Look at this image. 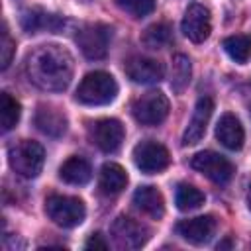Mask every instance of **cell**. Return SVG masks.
I'll return each mask as SVG.
<instances>
[{
  "label": "cell",
  "mask_w": 251,
  "mask_h": 251,
  "mask_svg": "<svg viewBox=\"0 0 251 251\" xmlns=\"http://www.w3.org/2000/svg\"><path fill=\"white\" fill-rule=\"evenodd\" d=\"M73 71V55L61 45H39L25 59L29 82L47 92L65 90L71 84Z\"/></svg>",
  "instance_id": "obj_1"
},
{
  "label": "cell",
  "mask_w": 251,
  "mask_h": 251,
  "mask_svg": "<svg viewBox=\"0 0 251 251\" xmlns=\"http://www.w3.org/2000/svg\"><path fill=\"white\" fill-rule=\"evenodd\" d=\"M76 100L86 106H104L118 96V82L110 73L94 71L82 76L76 88Z\"/></svg>",
  "instance_id": "obj_2"
},
{
  "label": "cell",
  "mask_w": 251,
  "mask_h": 251,
  "mask_svg": "<svg viewBox=\"0 0 251 251\" xmlns=\"http://www.w3.org/2000/svg\"><path fill=\"white\" fill-rule=\"evenodd\" d=\"M8 161L14 173L24 178H35L45 163V151L37 141L22 139L8 149Z\"/></svg>",
  "instance_id": "obj_3"
},
{
  "label": "cell",
  "mask_w": 251,
  "mask_h": 251,
  "mask_svg": "<svg viewBox=\"0 0 251 251\" xmlns=\"http://www.w3.org/2000/svg\"><path fill=\"white\" fill-rule=\"evenodd\" d=\"M45 214L51 222H55L61 227H76L82 224L86 216L84 202L75 196H63V194H51L45 200Z\"/></svg>",
  "instance_id": "obj_4"
},
{
  "label": "cell",
  "mask_w": 251,
  "mask_h": 251,
  "mask_svg": "<svg viewBox=\"0 0 251 251\" xmlns=\"http://www.w3.org/2000/svg\"><path fill=\"white\" fill-rule=\"evenodd\" d=\"M131 114L141 126H159L169 116V100L161 90H149L135 98Z\"/></svg>",
  "instance_id": "obj_5"
},
{
  "label": "cell",
  "mask_w": 251,
  "mask_h": 251,
  "mask_svg": "<svg viewBox=\"0 0 251 251\" xmlns=\"http://www.w3.org/2000/svg\"><path fill=\"white\" fill-rule=\"evenodd\" d=\"M88 137L104 153H116L124 143L126 129H124L120 120L102 118V120H96L88 126Z\"/></svg>",
  "instance_id": "obj_6"
},
{
  "label": "cell",
  "mask_w": 251,
  "mask_h": 251,
  "mask_svg": "<svg viewBox=\"0 0 251 251\" xmlns=\"http://www.w3.org/2000/svg\"><path fill=\"white\" fill-rule=\"evenodd\" d=\"M192 169H196L198 173H202L206 178H210L216 184H226L231 180L235 169L231 165L229 159H226L224 155L216 153V151H200L192 157L190 161Z\"/></svg>",
  "instance_id": "obj_7"
},
{
  "label": "cell",
  "mask_w": 251,
  "mask_h": 251,
  "mask_svg": "<svg viewBox=\"0 0 251 251\" xmlns=\"http://www.w3.org/2000/svg\"><path fill=\"white\" fill-rule=\"evenodd\" d=\"M133 163L145 175H157L165 171L171 163V155L165 145L157 141H141L133 147Z\"/></svg>",
  "instance_id": "obj_8"
},
{
  "label": "cell",
  "mask_w": 251,
  "mask_h": 251,
  "mask_svg": "<svg viewBox=\"0 0 251 251\" xmlns=\"http://www.w3.org/2000/svg\"><path fill=\"white\" fill-rule=\"evenodd\" d=\"M110 37H112V29L108 25L90 24V25H84L76 33V43H78V47H80L84 57H88V59H104L106 53H108Z\"/></svg>",
  "instance_id": "obj_9"
},
{
  "label": "cell",
  "mask_w": 251,
  "mask_h": 251,
  "mask_svg": "<svg viewBox=\"0 0 251 251\" xmlns=\"http://www.w3.org/2000/svg\"><path fill=\"white\" fill-rule=\"evenodd\" d=\"M110 231L114 241L122 249H139L149 239V229L141 222H135L133 218H127V216H118Z\"/></svg>",
  "instance_id": "obj_10"
},
{
  "label": "cell",
  "mask_w": 251,
  "mask_h": 251,
  "mask_svg": "<svg viewBox=\"0 0 251 251\" xmlns=\"http://www.w3.org/2000/svg\"><path fill=\"white\" fill-rule=\"evenodd\" d=\"M182 33L194 41V43H202L210 37L212 31V16L210 10L202 4H190L184 12L182 18Z\"/></svg>",
  "instance_id": "obj_11"
},
{
  "label": "cell",
  "mask_w": 251,
  "mask_h": 251,
  "mask_svg": "<svg viewBox=\"0 0 251 251\" xmlns=\"http://www.w3.org/2000/svg\"><path fill=\"white\" fill-rule=\"evenodd\" d=\"M126 75L137 84H155V82L163 80L165 67L157 59L135 55L126 61Z\"/></svg>",
  "instance_id": "obj_12"
},
{
  "label": "cell",
  "mask_w": 251,
  "mask_h": 251,
  "mask_svg": "<svg viewBox=\"0 0 251 251\" xmlns=\"http://www.w3.org/2000/svg\"><path fill=\"white\" fill-rule=\"evenodd\" d=\"M212 112H214V100L210 96H202L198 98L196 106H194V112H192V118L182 133V145L188 147V145H196L204 133H206V126L212 118Z\"/></svg>",
  "instance_id": "obj_13"
},
{
  "label": "cell",
  "mask_w": 251,
  "mask_h": 251,
  "mask_svg": "<svg viewBox=\"0 0 251 251\" xmlns=\"http://www.w3.org/2000/svg\"><path fill=\"white\" fill-rule=\"evenodd\" d=\"M216 226L218 224H216L214 216H198V218L178 222L176 224V233L192 245H202V243L212 239V235L216 231Z\"/></svg>",
  "instance_id": "obj_14"
},
{
  "label": "cell",
  "mask_w": 251,
  "mask_h": 251,
  "mask_svg": "<svg viewBox=\"0 0 251 251\" xmlns=\"http://www.w3.org/2000/svg\"><path fill=\"white\" fill-rule=\"evenodd\" d=\"M33 124L35 127L49 135V137H61L67 131V116L51 104H39L33 116Z\"/></svg>",
  "instance_id": "obj_15"
},
{
  "label": "cell",
  "mask_w": 251,
  "mask_h": 251,
  "mask_svg": "<svg viewBox=\"0 0 251 251\" xmlns=\"http://www.w3.org/2000/svg\"><path fill=\"white\" fill-rule=\"evenodd\" d=\"M216 137L224 147L231 151H239L245 141V131L241 122L233 114H224L216 126Z\"/></svg>",
  "instance_id": "obj_16"
},
{
  "label": "cell",
  "mask_w": 251,
  "mask_h": 251,
  "mask_svg": "<svg viewBox=\"0 0 251 251\" xmlns=\"http://www.w3.org/2000/svg\"><path fill=\"white\" fill-rule=\"evenodd\" d=\"M20 24L27 33H35L39 29H49V31H59L63 27V20L55 14H49L41 8H27L20 16Z\"/></svg>",
  "instance_id": "obj_17"
},
{
  "label": "cell",
  "mask_w": 251,
  "mask_h": 251,
  "mask_svg": "<svg viewBox=\"0 0 251 251\" xmlns=\"http://www.w3.org/2000/svg\"><path fill=\"white\" fill-rule=\"evenodd\" d=\"M127 184V173L118 163H104L98 176V188L106 196L120 194Z\"/></svg>",
  "instance_id": "obj_18"
},
{
  "label": "cell",
  "mask_w": 251,
  "mask_h": 251,
  "mask_svg": "<svg viewBox=\"0 0 251 251\" xmlns=\"http://www.w3.org/2000/svg\"><path fill=\"white\" fill-rule=\"evenodd\" d=\"M133 204L147 216L159 220L165 214V198L155 186H139L133 192Z\"/></svg>",
  "instance_id": "obj_19"
},
{
  "label": "cell",
  "mask_w": 251,
  "mask_h": 251,
  "mask_svg": "<svg viewBox=\"0 0 251 251\" xmlns=\"http://www.w3.org/2000/svg\"><path fill=\"white\" fill-rule=\"evenodd\" d=\"M59 176H61L65 182H69V184L82 186V184H86V182L92 178V169H90V165H88L86 159L73 155V157H69V159L61 165Z\"/></svg>",
  "instance_id": "obj_20"
},
{
  "label": "cell",
  "mask_w": 251,
  "mask_h": 251,
  "mask_svg": "<svg viewBox=\"0 0 251 251\" xmlns=\"http://www.w3.org/2000/svg\"><path fill=\"white\" fill-rule=\"evenodd\" d=\"M141 41L145 47L149 49H163V47H169L173 43V29L169 24L165 22H159V24H151L143 35H141Z\"/></svg>",
  "instance_id": "obj_21"
},
{
  "label": "cell",
  "mask_w": 251,
  "mask_h": 251,
  "mask_svg": "<svg viewBox=\"0 0 251 251\" xmlns=\"http://www.w3.org/2000/svg\"><path fill=\"white\" fill-rule=\"evenodd\" d=\"M224 49L226 53L235 61V63H247V59L251 57V35L247 33H237V35H229L224 39Z\"/></svg>",
  "instance_id": "obj_22"
},
{
  "label": "cell",
  "mask_w": 251,
  "mask_h": 251,
  "mask_svg": "<svg viewBox=\"0 0 251 251\" xmlns=\"http://www.w3.org/2000/svg\"><path fill=\"white\" fill-rule=\"evenodd\" d=\"M190 75H192V65L190 59L182 53H176L173 57V75H171V88L175 92H182L188 82H190Z\"/></svg>",
  "instance_id": "obj_23"
},
{
  "label": "cell",
  "mask_w": 251,
  "mask_h": 251,
  "mask_svg": "<svg viewBox=\"0 0 251 251\" xmlns=\"http://www.w3.org/2000/svg\"><path fill=\"white\" fill-rule=\"evenodd\" d=\"M20 116H22L20 102L10 92H2L0 94V122H2V129L10 131L12 127H16V124L20 122Z\"/></svg>",
  "instance_id": "obj_24"
},
{
  "label": "cell",
  "mask_w": 251,
  "mask_h": 251,
  "mask_svg": "<svg viewBox=\"0 0 251 251\" xmlns=\"http://www.w3.org/2000/svg\"><path fill=\"white\" fill-rule=\"evenodd\" d=\"M204 192L198 190L196 186L192 184H186V182H180L176 186V194H175V202L178 206V210L182 212H188V210H196L204 204Z\"/></svg>",
  "instance_id": "obj_25"
},
{
  "label": "cell",
  "mask_w": 251,
  "mask_h": 251,
  "mask_svg": "<svg viewBox=\"0 0 251 251\" xmlns=\"http://www.w3.org/2000/svg\"><path fill=\"white\" fill-rule=\"evenodd\" d=\"M116 4L133 18H143L155 10V0H116Z\"/></svg>",
  "instance_id": "obj_26"
},
{
  "label": "cell",
  "mask_w": 251,
  "mask_h": 251,
  "mask_svg": "<svg viewBox=\"0 0 251 251\" xmlns=\"http://www.w3.org/2000/svg\"><path fill=\"white\" fill-rule=\"evenodd\" d=\"M14 51H16V41L10 37L8 27L4 25V29H2V41H0V63H2V69H8V65L12 63Z\"/></svg>",
  "instance_id": "obj_27"
},
{
  "label": "cell",
  "mask_w": 251,
  "mask_h": 251,
  "mask_svg": "<svg viewBox=\"0 0 251 251\" xmlns=\"http://www.w3.org/2000/svg\"><path fill=\"white\" fill-rule=\"evenodd\" d=\"M84 247L86 249H108V243L102 239V235L100 233H92L88 239H86V243H84Z\"/></svg>",
  "instance_id": "obj_28"
},
{
  "label": "cell",
  "mask_w": 251,
  "mask_h": 251,
  "mask_svg": "<svg viewBox=\"0 0 251 251\" xmlns=\"http://www.w3.org/2000/svg\"><path fill=\"white\" fill-rule=\"evenodd\" d=\"M229 247H233V241L227 237V239H224V241H220L218 243V249H229Z\"/></svg>",
  "instance_id": "obj_29"
},
{
  "label": "cell",
  "mask_w": 251,
  "mask_h": 251,
  "mask_svg": "<svg viewBox=\"0 0 251 251\" xmlns=\"http://www.w3.org/2000/svg\"><path fill=\"white\" fill-rule=\"evenodd\" d=\"M247 206L251 210V182H249V188H247Z\"/></svg>",
  "instance_id": "obj_30"
}]
</instances>
